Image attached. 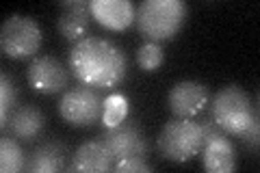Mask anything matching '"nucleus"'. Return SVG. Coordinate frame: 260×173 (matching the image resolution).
I'll return each mask as SVG.
<instances>
[{
  "mask_svg": "<svg viewBox=\"0 0 260 173\" xmlns=\"http://www.w3.org/2000/svg\"><path fill=\"white\" fill-rule=\"evenodd\" d=\"M72 74L93 89H111L126 76L128 59L126 52L109 39L87 35L76 41L68 56Z\"/></svg>",
  "mask_w": 260,
  "mask_h": 173,
  "instance_id": "f257e3e1",
  "label": "nucleus"
},
{
  "mask_svg": "<svg viewBox=\"0 0 260 173\" xmlns=\"http://www.w3.org/2000/svg\"><path fill=\"white\" fill-rule=\"evenodd\" d=\"M186 13L189 7L184 0H143L137 7L135 22L145 39L160 44L180 32L186 22Z\"/></svg>",
  "mask_w": 260,
  "mask_h": 173,
  "instance_id": "f03ea898",
  "label": "nucleus"
},
{
  "mask_svg": "<svg viewBox=\"0 0 260 173\" xmlns=\"http://www.w3.org/2000/svg\"><path fill=\"white\" fill-rule=\"evenodd\" d=\"M210 117L223 128L225 134L239 136L249 128L251 121L258 119V113L245 89L239 85H228L219 89L217 95L213 97Z\"/></svg>",
  "mask_w": 260,
  "mask_h": 173,
  "instance_id": "7ed1b4c3",
  "label": "nucleus"
},
{
  "mask_svg": "<svg viewBox=\"0 0 260 173\" xmlns=\"http://www.w3.org/2000/svg\"><path fill=\"white\" fill-rule=\"evenodd\" d=\"M156 147L162 158L172 162H186L202 152L200 123L191 117H174L160 128Z\"/></svg>",
  "mask_w": 260,
  "mask_h": 173,
  "instance_id": "20e7f679",
  "label": "nucleus"
},
{
  "mask_svg": "<svg viewBox=\"0 0 260 173\" xmlns=\"http://www.w3.org/2000/svg\"><path fill=\"white\" fill-rule=\"evenodd\" d=\"M44 32L35 18L22 13H11L0 26V48L9 59L35 56L42 48Z\"/></svg>",
  "mask_w": 260,
  "mask_h": 173,
  "instance_id": "39448f33",
  "label": "nucleus"
},
{
  "mask_svg": "<svg viewBox=\"0 0 260 173\" xmlns=\"http://www.w3.org/2000/svg\"><path fill=\"white\" fill-rule=\"evenodd\" d=\"M102 106H104V100L98 93V89L80 82V85L68 89L61 95L59 115L70 126L87 128L102 119Z\"/></svg>",
  "mask_w": 260,
  "mask_h": 173,
  "instance_id": "423d86ee",
  "label": "nucleus"
},
{
  "mask_svg": "<svg viewBox=\"0 0 260 173\" xmlns=\"http://www.w3.org/2000/svg\"><path fill=\"white\" fill-rule=\"evenodd\" d=\"M100 139L107 143L115 162L124 158H145L150 154V143L141 130V123L137 119L126 117L117 126L104 130Z\"/></svg>",
  "mask_w": 260,
  "mask_h": 173,
  "instance_id": "0eeeda50",
  "label": "nucleus"
},
{
  "mask_svg": "<svg viewBox=\"0 0 260 173\" xmlns=\"http://www.w3.org/2000/svg\"><path fill=\"white\" fill-rule=\"evenodd\" d=\"M68 80H70L68 67L50 54L32 56V61L26 67V82L37 93H48V95L59 93L68 87Z\"/></svg>",
  "mask_w": 260,
  "mask_h": 173,
  "instance_id": "6e6552de",
  "label": "nucleus"
},
{
  "mask_svg": "<svg viewBox=\"0 0 260 173\" xmlns=\"http://www.w3.org/2000/svg\"><path fill=\"white\" fill-rule=\"evenodd\" d=\"M208 87L200 80H180L169 89L167 104L174 117H195L208 104Z\"/></svg>",
  "mask_w": 260,
  "mask_h": 173,
  "instance_id": "1a4fd4ad",
  "label": "nucleus"
},
{
  "mask_svg": "<svg viewBox=\"0 0 260 173\" xmlns=\"http://www.w3.org/2000/svg\"><path fill=\"white\" fill-rule=\"evenodd\" d=\"M61 15L56 18V28L70 41H80L87 37L91 24V0H63L59 5Z\"/></svg>",
  "mask_w": 260,
  "mask_h": 173,
  "instance_id": "9d476101",
  "label": "nucleus"
},
{
  "mask_svg": "<svg viewBox=\"0 0 260 173\" xmlns=\"http://www.w3.org/2000/svg\"><path fill=\"white\" fill-rule=\"evenodd\" d=\"M113 164H115V158H113L111 150L98 136L80 145L74 152V156H72V164H68L65 169L85 171V173H107V171H113Z\"/></svg>",
  "mask_w": 260,
  "mask_h": 173,
  "instance_id": "9b49d317",
  "label": "nucleus"
},
{
  "mask_svg": "<svg viewBox=\"0 0 260 173\" xmlns=\"http://www.w3.org/2000/svg\"><path fill=\"white\" fill-rule=\"evenodd\" d=\"M137 9L130 0H91V18L111 30H124L135 22Z\"/></svg>",
  "mask_w": 260,
  "mask_h": 173,
  "instance_id": "f8f14e48",
  "label": "nucleus"
},
{
  "mask_svg": "<svg viewBox=\"0 0 260 173\" xmlns=\"http://www.w3.org/2000/svg\"><path fill=\"white\" fill-rule=\"evenodd\" d=\"M46 126V115L42 113V109H37L35 104H22L18 106L11 117H9V128L11 136H15L18 141H24V143H30L42 134V130Z\"/></svg>",
  "mask_w": 260,
  "mask_h": 173,
  "instance_id": "ddd939ff",
  "label": "nucleus"
},
{
  "mask_svg": "<svg viewBox=\"0 0 260 173\" xmlns=\"http://www.w3.org/2000/svg\"><path fill=\"white\" fill-rule=\"evenodd\" d=\"M68 145L59 141H46L37 145L26 158V171L30 173H56L65 169Z\"/></svg>",
  "mask_w": 260,
  "mask_h": 173,
  "instance_id": "4468645a",
  "label": "nucleus"
},
{
  "mask_svg": "<svg viewBox=\"0 0 260 173\" xmlns=\"http://www.w3.org/2000/svg\"><path fill=\"white\" fill-rule=\"evenodd\" d=\"M202 162L210 173H230L237 169V150L228 136L215 139L202 147Z\"/></svg>",
  "mask_w": 260,
  "mask_h": 173,
  "instance_id": "2eb2a0df",
  "label": "nucleus"
},
{
  "mask_svg": "<svg viewBox=\"0 0 260 173\" xmlns=\"http://www.w3.org/2000/svg\"><path fill=\"white\" fill-rule=\"evenodd\" d=\"M26 167V154H24L18 139L3 136L0 139V171L3 173H18Z\"/></svg>",
  "mask_w": 260,
  "mask_h": 173,
  "instance_id": "dca6fc26",
  "label": "nucleus"
},
{
  "mask_svg": "<svg viewBox=\"0 0 260 173\" xmlns=\"http://www.w3.org/2000/svg\"><path fill=\"white\" fill-rule=\"evenodd\" d=\"M130 113V102L126 95L121 93H113L109 97H104V106H102V123L104 128H113L121 123Z\"/></svg>",
  "mask_w": 260,
  "mask_h": 173,
  "instance_id": "f3484780",
  "label": "nucleus"
},
{
  "mask_svg": "<svg viewBox=\"0 0 260 173\" xmlns=\"http://www.w3.org/2000/svg\"><path fill=\"white\" fill-rule=\"evenodd\" d=\"M18 104V87L7 72L0 74V128H7L11 113Z\"/></svg>",
  "mask_w": 260,
  "mask_h": 173,
  "instance_id": "a211bd4d",
  "label": "nucleus"
},
{
  "mask_svg": "<svg viewBox=\"0 0 260 173\" xmlns=\"http://www.w3.org/2000/svg\"><path fill=\"white\" fill-rule=\"evenodd\" d=\"M162 61H165V52H162L160 44H154V41H145V44L137 50V63L143 72H156Z\"/></svg>",
  "mask_w": 260,
  "mask_h": 173,
  "instance_id": "6ab92c4d",
  "label": "nucleus"
},
{
  "mask_svg": "<svg viewBox=\"0 0 260 173\" xmlns=\"http://www.w3.org/2000/svg\"><path fill=\"white\" fill-rule=\"evenodd\" d=\"M154 167L145 158H124L113 164V171L117 173H150Z\"/></svg>",
  "mask_w": 260,
  "mask_h": 173,
  "instance_id": "aec40b11",
  "label": "nucleus"
},
{
  "mask_svg": "<svg viewBox=\"0 0 260 173\" xmlns=\"http://www.w3.org/2000/svg\"><path fill=\"white\" fill-rule=\"evenodd\" d=\"M200 130H202V147H204L206 143H210V141H215V139L230 136V134L223 132V128L219 126V123H217L213 117L206 119V121H202V123H200Z\"/></svg>",
  "mask_w": 260,
  "mask_h": 173,
  "instance_id": "412c9836",
  "label": "nucleus"
},
{
  "mask_svg": "<svg viewBox=\"0 0 260 173\" xmlns=\"http://www.w3.org/2000/svg\"><path fill=\"white\" fill-rule=\"evenodd\" d=\"M239 139H243V143H245L247 147H254V150H258V119L251 121L245 132L239 134Z\"/></svg>",
  "mask_w": 260,
  "mask_h": 173,
  "instance_id": "4be33fe9",
  "label": "nucleus"
}]
</instances>
